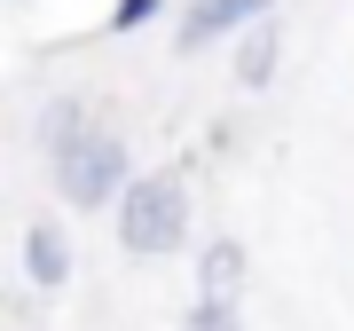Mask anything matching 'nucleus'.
<instances>
[{
    "label": "nucleus",
    "mask_w": 354,
    "mask_h": 331,
    "mask_svg": "<svg viewBox=\"0 0 354 331\" xmlns=\"http://www.w3.org/2000/svg\"><path fill=\"white\" fill-rule=\"evenodd\" d=\"M111 229L127 244L134 260H174L181 244H189V181L174 174V166H158V174H134V190L111 205Z\"/></svg>",
    "instance_id": "nucleus-1"
},
{
    "label": "nucleus",
    "mask_w": 354,
    "mask_h": 331,
    "mask_svg": "<svg viewBox=\"0 0 354 331\" xmlns=\"http://www.w3.org/2000/svg\"><path fill=\"white\" fill-rule=\"evenodd\" d=\"M48 174H55V190H64V205H79V213H102V205H118V197L134 190L127 134L87 127V134L55 142V150H48Z\"/></svg>",
    "instance_id": "nucleus-2"
},
{
    "label": "nucleus",
    "mask_w": 354,
    "mask_h": 331,
    "mask_svg": "<svg viewBox=\"0 0 354 331\" xmlns=\"http://www.w3.org/2000/svg\"><path fill=\"white\" fill-rule=\"evenodd\" d=\"M268 8L276 0H189L181 8V32H174V48L181 55H197V48H213V39H228V32H252V24H268Z\"/></svg>",
    "instance_id": "nucleus-3"
},
{
    "label": "nucleus",
    "mask_w": 354,
    "mask_h": 331,
    "mask_svg": "<svg viewBox=\"0 0 354 331\" xmlns=\"http://www.w3.org/2000/svg\"><path fill=\"white\" fill-rule=\"evenodd\" d=\"M244 284H252V253H244L236 237H213V244L197 253V300H205V307H236Z\"/></svg>",
    "instance_id": "nucleus-4"
},
{
    "label": "nucleus",
    "mask_w": 354,
    "mask_h": 331,
    "mask_svg": "<svg viewBox=\"0 0 354 331\" xmlns=\"http://www.w3.org/2000/svg\"><path fill=\"white\" fill-rule=\"evenodd\" d=\"M24 276H32V292H64L71 284V237H64V221H24Z\"/></svg>",
    "instance_id": "nucleus-5"
},
{
    "label": "nucleus",
    "mask_w": 354,
    "mask_h": 331,
    "mask_svg": "<svg viewBox=\"0 0 354 331\" xmlns=\"http://www.w3.org/2000/svg\"><path fill=\"white\" fill-rule=\"evenodd\" d=\"M276 64H283V32L276 24H252V32H244L236 39V87H268V79H276Z\"/></svg>",
    "instance_id": "nucleus-6"
},
{
    "label": "nucleus",
    "mask_w": 354,
    "mask_h": 331,
    "mask_svg": "<svg viewBox=\"0 0 354 331\" xmlns=\"http://www.w3.org/2000/svg\"><path fill=\"white\" fill-rule=\"evenodd\" d=\"M181 331H244V316H236V307H205V300H189Z\"/></svg>",
    "instance_id": "nucleus-7"
},
{
    "label": "nucleus",
    "mask_w": 354,
    "mask_h": 331,
    "mask_svg": "<svg viewBox=\"0 0 354 331\" xmlns=\"http://www.w3.org/2000/svg\"><path fill=\"white\" fill-rule=\"evenodd\" d=\"M158 8H165V0H118V8H111V32H142Z\"/></svg>",
    "instance_id": "nucleus-8"
}]
</instances>
